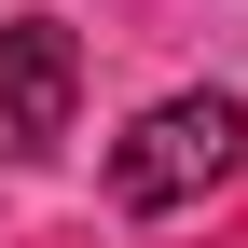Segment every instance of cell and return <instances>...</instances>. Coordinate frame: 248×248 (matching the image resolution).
Wrapping results in <instances>:
<instances>
[{
  "label": "cell",
  "mask_w": 248,
  "mask_h": 248,
  "mask_svg": "<svg viewBox=\"0 0 248 248\" xmlns=\"http://www.w3.org/2000/svg\"><path fill=\"white\" fill-rule=\"evenodd\" d=\"M234 166H248V110L221 97V83H193V97H152L110 138V207L124 221H166V207H207Z\"/></svg>",
  "instance_id": "1"
},
{
  "label": "cell",
  "mask_w": 248,
  "mask_h": 248,
  "mask_svg": "<svg viewBox=\"0 0 248 248\" xmlns=\"http://www.w3.org/2000/svg\"><path fill=\"white\" fill-rule=\"evenodd\" d=\"M83 110V42L55 14H14L0 28V152H55Z\"/></svg>",
  "instance_id": "2"
}]
</instances>
